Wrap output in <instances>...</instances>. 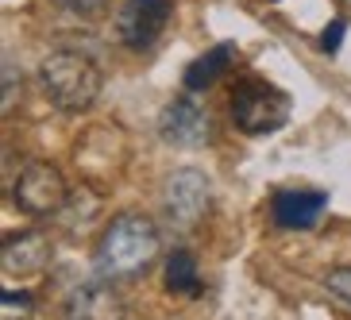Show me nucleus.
Returning a JSON list of instances; mask_svg holds the SVG:
<instances>
[{"mask_svg": "<svg viewBox=\"0 0 351 320\" xmlns=\"http://www.w3.org/2000/svg\"><path fill=\"white\" fill-rule=\"evenodd\" d=\"M343 35H348V16H336V20L324 27V35H320V51L336 54L340 51V42H343Z\"/></svg>", "mask_w": 351, "mask_h": 320, "instance_id": "obj_15", "label": "nucleus"}, {"mask_svg": "<svg viewBox=\"0 0 351 320\" xmlns=\"http://www.w3.org/2000/svg\"><path fill=\"white\" fill-rule=\"evenodd\" d=\"M35 312V297L20 293V289H4L0 293V320H32Z\"/></svg>", "mask_w": 351, "mask_h": 320, "instance_id": "obj_13", "label": "nucleus"}, {"mask_svg": "<svg viewBox=\"0 0 351 320\" xmlns=\"http://www.w3.org/2000/svg\"><path fill=\"white\" fill-rule=\"evenodd\" d=\"M328 208V193L324 189H278L270 201V217L286 232H309Z\"/></svg>", "mask_w": 351, "mask_h": 320, "instance_id": "obj_10", "label": "nucleus"}, {"mask_svg": "<svg viewBox=\"0 0 351 320\" xmlns=\"http://www.w3.org/2000/svg\"><path fill=\"white\" fill-rule=\"evenodd\" d=\"M66 197H70L66 177L51 162H27L12 182V201L27 217H54L66 205Z\"/></svg>", "mask_w": 351, "mask_h": 320, "instance_id": "obj_4", "label": "nucleus"}, {"mask_svg": "<svg viewBox=\"0 0 351 320\" xmlns=\"http://www.w3.org/2000/svg\"><path fill=\"white\" fill-rule=\"evenodd\" d=\"M170 12H174V0H124L120 20H116V32H120L124 47H132V51L155 47L158 35L170 23Z\"/></svg>", "mask_w": 351, "mask_h": 320, "instance_id": "obj_6", "label": "nucleus"}, {"mask_svg": "<svg viewBox=\"0 0 351 320\" xmlns=\"http://www.w3.org/2000/svg\"><path fill=\"white\" fill-rule=\"evenodd\" d=\"M208 197H213V186H208L205 170L197 166H182L170 174L166 182V193H162V205H166V217L174 227H193L197 220L208 212Z\"/></svg>", "mask_w": 351, "mask_h": 320, "instance_id": "obj_5", "label": "nucleus"}, {"mask_svg": "<svg viewBox=\"0 0 351 320\" xmlns=\"http://www.w3.org/2000/svg\"><path fill=\"white\" fill-rule=\"evenodd\" d=\"M340 4H351V0H340Z\"/></svg>", "mask_w": 351, "mask_h": 320, "instance_id": "obj_18", "label": "nucleus"}, {"mask_svg": "<svg viewBox=\"0 0 351 320\" xmlns=\"http://www.w3.org/2000/svg\"><path fill=\"white\" fill-rule=\"evenodd\" d=\"M16 70H12V62L4 66V112H12V104H16Z\"/></svg>", "mask_w": 351, "mask_h": 320, "instance_id": "obj_17", "label": "nucleus"}, {"mask_svg": "<svg viewBox=\"0 0 351 320\" xmlns=\"http://www.w3.org/2000/svg\"><path fill=\"white\" fill-rule=\"evenodd\" d=\"M158 247H162V236H158L155 220L143 212H124L104 227L101 243L93 251V270L112 282L139 278L158 258Z\"/></svg>", "mask_w": 351, "mask_h": 320, "instance_id": "obj_1", "label": "nucleus"}, {"mask_svg": "<svg viewBox=\"0 0 351 320\" xmlns=\"http://www.w3.org/2000/svg\"><path fill=\"white\" fill-rule=\"evenodd\" d=\"M289 93L274 89L263 77H243L236 82L232 97H228V112H232V124L243 135H270L278 127L289 124Z\"/></svg>", "mask_w": 351, "mask_h": 320, "instance_id": "obj_3", "label": "nucleus"}, {"mask_svg": "<svg viewBox=\"0 0 351 320\" xmlns=\"http://www.w3.org/2000/svg\"><path fill=\"white\" fill-rule=\"evenodd\" d=\"M324 289H328L340 305L351 309V267H332L328 274H324Z\"/></svg>", "mask_w": 351, "mask_h": 320, "instance_id": "obj_14", "label": "nucleus"}, {"mask_svg": "<svg viewBox=\"0 0 351 320\" xmlns=\"http://www.w3.org/2000/svg\"><path fill=\"white\" fill-rule=\"evenodd\" d=\"M228 66H232V42H217L213 51H205L201 58H193V62L186 66V73H182L186 93H205V89L217 82Z\"/></svg>", "mask_w": 351, "mask_h": 320, "instance_id": "obj_11", "label": "nucleus"}, {"mask_svg": "<svg viewBox=\"0 0 351 320\" xmlns=\"http://www.w3.org/2000/svg\"><path fill=\"white\" fill-rule=\"evenodd\" d=\"M101 66L89 54L77 51H51L39 62V89L58 112H85L101 97Z\"/></svg>", "mask_w": 351, "mask_h": 320, "instance_id": "obj_2", "label": "nucleus"}, {"mask_svg": "<svg viewBox=\"0 0 351 320\" xmlns=\"http://www.w3.org/2000/svg\"><path fill=\"white\" fill-rule=\"evenodd\" d=\"M158 135L170 147H205L208 135H213V124H208V112L197 101L174 97L158 116Z\"/></svg>", "mask_w": 351, "mask_h": 320, "instance_id": "obj_8", "label": "nucleus"}, {"mask_svg": "<svg viewBox=\"0 0 351 320\" xmlns=\"http://www.w3.org/2000/svg\"><path fill=\"white\" fill-rule=\"evenodd\" d=\"M62 317L66 320H124L128 305H124V297L116 293L112 278H101V274H97L93 282H82V286L66 297Z\"/></svg>", "mask_w": 351, "mask_h": 320, "instance_id": "obj_9", "label": "nucleus"}, {"mask_svg": "<svg viewBox=\"0 0 351 320\" xmlns=\"http://www.w3.org/2000/svg\"><path fill=\"white\" fill-rule=\"evenodd\" d=\"M162 286L170 289V293H182V297L201 289V274H197L193 251H186V247L170 251V258H166V274H162Z\"/></svg>", "mask_w": 351, "mask_h": 320, "instance_id": "obj_12", "label": "nucleus"}, {"mask_svg": "<svg viewBox=\"0 0 351 320\" xmlns=\"http://www.w3.org/2000/svg\"><path fill=\"white\" fill-rule=\"evenodd\" d=\"M51 239L43 232H16L0 243V270L8 274L12 282H32L35 274L51 267Z\"/></svg>", "mask_w": 351, "mask_h": 320, "instance_id": "obj_7", "label": "nucleus"}, {"mask_svg": "<svg viewBox=\"0 0 351 320\" xmlns=\"http://www.w3.org/2000/svg\"><path fill=\"white\" fill-rule=\"evenodd\" d=\"M54 4L66 8V12H73V16H97L108 0H54Z\"/></svg>", "mask_w": 351, "mask_h": 320, "instance_id": "obj_16", "label": "nucleus"}]
</instances>
